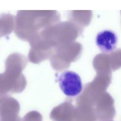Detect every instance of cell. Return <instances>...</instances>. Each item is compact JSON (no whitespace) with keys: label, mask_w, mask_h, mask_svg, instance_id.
Listing matches in <instances>:
<instances>
[{"label":"cell","mask_w":121,"mask_h":121,"mask_svg":"<svg viewBox=\"0 0 121 121\" xmlns=\"http://www.w3.org/2000/svg\"><path fill=\"white\" fill-rule=\"evenodd\" d=\"M79 26L73 22L56 23L43 30L30 42L29 59L38 63L52 57L61 46L73 42L81 33Z\"/></svg>","instance_id":"1"},{"label":"cell","mask_w":121,"mask_h":121,"mask_svg":"<svg viewBox=\"0 0 121 121\" xmlns=\"http://www.w3.org/2000/svg\"><path fill=\"white\" fill-rule=\"evenodd\" d=\"M82 46L77 42H72L61 46L51 59V63L56 70H62L76 60L82 53Z\"/></svg>","instance_id":"3"},{"label":"cell","mask_w":121,"mask_h":121,"mask_svg":"<svg viewBox=\"0 0 121 121\" xmlns=\"http://www.w3.org/2000/svg\"><path fill=\"white\" fill-rule=\"evenodd\" d=\"M118 36L111 30H105L99 32L96 37V44L102 53H110L116 49L118 44Z\"/></svg>","instance_id":"5"},{"label":"cell","mask_w":121,"mask_h":121,"mask_svg":"<svg viewBox=\"0 0 121 121\" xmlns=\"http://www.w3.org/2000/svg\"><path fill=\"white\" fill-rule=\"evenodd\" d=\"M56 13L55 11H20L15 19V34L30 43L43 30L59 21Z\"/></svg>","instance_id":"2"},{"label":"cell","mask_w":121,"mask_h":121,"mask_svg":"<svg viewBox=\"0 0 121 121\" xmlns=\"http://www.w3.org/2000/svg\"><path fill=\"white\" fill-rule=\"evenodd\" d=\"M59 87L63 93L68 97L79 96L82 91L81 78L78 73L72 71H65L58 78Z\"/></svg>","instance_id":"4"}]
</instances>
